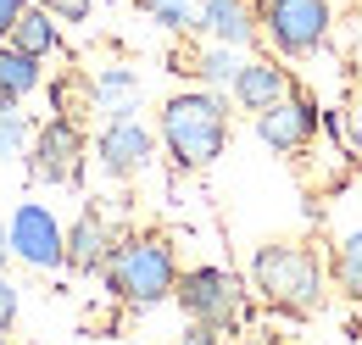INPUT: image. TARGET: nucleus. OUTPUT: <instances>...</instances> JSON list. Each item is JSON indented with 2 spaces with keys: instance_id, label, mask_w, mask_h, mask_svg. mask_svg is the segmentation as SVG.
Listing matches in <instances>:
<instances>
[{
  "instance_id": "f03ea898",
  "label": "nucleus",
  "mask_w": 362,
  "mask_h": 345,
  "mask_svg": "<svg viewBox=\"0 0 362 345\" xmlns=\"http://www.w3.org/2000/svg\"><path fill=\"white\" fill-rule=\"evenodd\" d=\"M106 284L112 296L129 306H162L179 284V262L173 245L162 234H134V240H117L112 257H106Z\"/></svg>"
},
{
  "instance_id": "412c9836",
  "label": "nucleus",
  "mask_w": 362,
  "mask_h": 345,
  "mask_svg": "<svg viewBox=\"0 0 362 345\" xmlns=\"http://www.w3.org/2000/svg\"><path fill=\"white\" fill-rule=\"evenodd\" d=\"M0 329H17V290L6 273H0Z\"/></svg>"
},
{
  "instance_id": "1a4fd4ad",
  "label": "nucleus",
  "mask_w": 362,
  "mask_h": 345,
  "mask_svg": "<svg viewBox=\"0 0 362 345\" xmlns=\"http://www.w3.org/2000/svg\"><path fill=\"white\" fill-rule=\"evenodd\" d=\"M317 134V106L307 100V95H284V100H273V106H262L257 112V139L268 145V151H279V156H296V151H307V139Z\"/></svg>"
},
{
  "instance_id": "b1692460",
  "label": "nucleus",
  "mask_w": 362,
  "mask_h": 345,
  "mask_svg": "<svg viewBox=\"0 0 362 345\" xmlns=\"http://www.w3.org/2000/svg\"><path fill=\"white\" fill-rule=\"evenodd\" d=\"M173 345H218V334H212V329H201V323H189V334L173 340Z\"/></svg>"
},
{
  "instance_id": "ddd939ff",
  "label": "nucleus",
  "mask_w": 362,
  "mask_h": 345,
  "mask_svg": "<svg viewBox=\"0 0 362 345\" xmlns=\"http://www.w3.org/2000/svg\"><path fill=\"white\" fill-rule=\"evenodd\" d=\"M6 45H17L23 56H40V62H45L50 50L62 45V23H56V17H50L45 6L34 0V6H28V11H23L17 23H11V34H6Z\"/></svg>"
},
{
  "instance_id": "a211bd4d",
  "label": "nucleus",
  "mask_w": 362,
  "mask_h": 345,
  "mask_svg": "<svg viewBox=\"0 0 362 345\" xmlns=\"http://www.w3.org/2000/svg\"><path fill=\"white\" fill-rule=\"evenodd\" d=\"M334 279H340V290H346L351 301H362V228L340 240V251H334Z\"/></svg>"
},
{
  "instance_id": "4be33fe9",
  "label": "nucleus",
  "mask_w": 362,
  "mask_h": 345,
  "mask_svg": "<svg viewBox=\"0 0 362 345\" xmlns=\"http://www.w3.org/2000/svg\"><path fill=\"white\" fill-rule=\"evenodd\" d=\"M28 6H34V0H0V40L11 34V23H17V17L28 11Z\"/></svg>"
},
{
  "instance_id": "9b49d317",
  "label": "nucleus",
  "mask_w": 362,
  "mask_h": 345,
  "mask_svg": "<svg viewBox=\"0 0 362 345\" xmlns=\"http://www.w3.org/2000/svg\"><path fill=\"white\" fill-rule=\"evenodd\" d=\"M290 89H296V84H290V73H284L273 56H245V62H240V73H234V84H228V95H234V106H240V112H251V117H257L262 106L284 100Z\"/></svg>"
},
{
  "instance_id": "6ab92c4d",
  "label": "nucleus",
  "mask_w": 362,
  "mask_h": 345,
  "mask_svg": "<svg viewBox=\"0 0 362 345\" xmlns=\"http://www.w3.org/2000/svg\"><path fill=\"white\" fill-rule=\"evenodd\" d=\"M139 6H145L168 34H189V28H195V0H139Z\"/></svg>"
},
{
  "instance_id": "f3484780",
  "label": "nucleus",
  "mask_w": 362,
  "mask_h": 345,
  "mask_svg": "<svg viewBox=\"0 0 362 345\" xmlns=\"http://www.w3.org/2000/svg\"><path fill=\"white\" fill-rule=\"evenodd\" d=\"M17 106L23 100H0V156H28V145H34V123Z\"/></svg>"
},
{
  "instance_id": "aec40b11",
  "label": "nucleus",
  "mask_w": 362,
  "mask_h": 345,
  "mask_svg": "<svg viewBox=\"0 0 362 345\" xmlns=\"http://www.w3.org/2000/svg\"><path fill=\"white\" fill-rule=\"evenodd\" d=\"M50 17L67 28V23H90V11H95V0H40Z\"/></svg>"
},
{
  "instance_id": "20e7f679",
  "label": "nucleus",
  "mask_w": 362,
  "mask_h": 345,
  "mask_svg": "<svg viewBox=\"0 0 362 345\" xmlns=\"http://www.w3.org/2000/svg\"><path fill=\"white\" fill-rule=\"evenodd\" d=\"M257 23H262V40L284 62H301L329 45L334 11H329V0H257Z\"/></svg>"
},
{
  "instance_id": "2eb2a0df",
  "label": "nucleus",
  "mask_w": 362,
  "mask_h": 345,
  "mask_svg": "<svg viewBox=\"0 0 362 345\" xmlns=\"http://www.w3.org/2000/svg\"><path fill=\"white\" fill-rule=\"evenodd\" d=\"M40 56H23L17 45L0 40V100H28L40 89Z\"/></svg>"
},
{
  "instance_id": "f257e3e1",
  "label": "nucleus",
  "mask_w": 362,
  "mask_h": 345,
  "mask_svg": "<svg viewBox=\"0 0 362 345\" xmlns=\"http://www.w3.org/2000/svg\"><path fill=\"white\" fill-rule=\"evenodd\" d=\"M156 134H162L173 168H184V172L212 168L228 145V100L218 89H179V95L162 100Z\"/></svg>"
},
{
  "instance_id": "dca6fc26",
  "label": "nucleus",
  "mask_w": 362,
  "mask_h": 345,
  "mask_svg": "<svg viewBox=\"0 0 362 345\" xmlns=\"http://www.w3.org/2000/svg\"><path fill=\"white\" fill-rule=\"evenodd\" d=\"M240 62H245V56H240L234 45H206V50L195 56V73H201V84H206V89H228V84H234V73H240Z\"/></svg>"
},
{
  "instance_id": "39448f33",
  "label": "nucleus",
  "mask_w": 362,
  "mask_h": 345,
  "mask_svg": "<svg viewBox=\"0 0 362 345\" xmlns=\"http://www.w3.org/2000/svg\"><path fill=\"white\" fill-rule=\"evenodd\" d=\"M173 301L184 306L189 323H201L212 334L240 329V317H245V290H240V279L228 267H189V273H179Z\"/></svg>"
},
{
  "instance_id": "a878e982",
  "label": "nucleus",
  "mask_w": 362,
  "mask_h": 345,
  "mask_svg": "<svg viewBox=\"0 0 362 345\" xmlns=\"http://www.w3.org/2000/svg\"><path fill=\"white\" fill-rule=\"evenodd\" d=\"M0 345H11V340H6V329H0Z\"/></svg>"
},
{
  "instance_id": "393cba45",
  "label": "nucleus",
  "mask_w": 362,
  "mask_h": 345,
  "mask_svg": "<svg viewBox=\"0 0 362 345\" xmlns=\"http://www.w3.org/2000/svg\"><path fill=\"white\" fill-rule=\"evenodd\" d=\"M11 262V228H6V217H0V267Z\"/></svg>"
},
{
  "instance_id": "0eeeda50",
  "label": "nucleus",
  "mask_w": 362,
  "mask_h": 345,
  "mask_svg": "<svg viewBox=\"0 0 362 345\" xmlns=\"http://www.w3.org/2000/svg\"><path fill=\"white\" fill-rule=\"evenodd\" d=\"M84 129L73 117H50L34 129V145H28V172L40 184H78L84 178Z\"/></svg>"
},
{
  "instance_id": "7ed1b4c3",
  "label": "nucleus",
  "mask_w": 362,
  "mask_h": 345,
  "mask_svg": "<svg viewBox=\"0 0 362 345\" xmlns=\"http://www.w3.org/2000/svg\"><path fill=\"white\" fill-rule=\"evenodd\" d=\"M251 284L268 306H284V312H317L323 301V267L307 245H257Z\"/></svg>"
},
{
  "instance_id": "423d86ee",
  "label": "nucleus",
  "mask_w": 362,
  "mask_h": 345,
  "mask_svg": "<svg viewBox=\"0 0 362 345\" xmlns=\"http://www.w3.org/2000/svg\"><path fill=\"white\" fill-rule=\"evenodd\" d=\"M11 228V257L34 273H50V267H67V228L50 217V206L40 201H23L17 212L6 217Z\"/></svg>"
},
{
  "instance_id": "f8f14e48",
  "label": "nucleus",
  "mask_w": 362,
  "mask_h": 345,
  "mask_svg": "<svg viewBox=\"0 0 362 345\" xmlns=\"http://www.w3.org/2000/svg\"><path fill=\"white\" fill-rule=\"evenodd\" d=\"M112 223L100 206H84L78 223L67 228V267L73 273H106V257H112Z\"/></svg>"
},
{
  "instance_id": "4468645a",
  "label": "nucleus",
  "mask_w": 362,
  "mask_h": 345,
  "mask_svg": "<svg viewBox=\"0 0 362 345\" xmlns=\"http://www.w3.org/2000/svg\"><path fill=\"white\" fill-rule=\"evenodd\" d=\"M95 106H100V117L112 123V117H134L139 112V78L129 67H106V73H95Z\"/></svg>"
},
{
  "instance_id": "9d476101",
  "label": "nucleus",
  "mask_w": 362,
  "mask_h": 345,
  "mask_svg": "<svg viewBox=\"0 0 362 345\" xmlns=\"http://www.w3.org/2000/svg\"><path fill=\"white\" fill-rule=\"evenodd\" d=\"M195 34H206L212 45L251 50L257 34H262V23H257L251 0H195Z\"/></svg>"
},
{
  "instance_id": "6e6552de",
  "label": "nucleus",
  "mask_w": 362,
  "mask_h": 345,
  "mask_svg": "<svg viewBox=\"0 0 362 345\" xmlns=\"http://www.w3.org/2000/svg\"><path fill=\"white\" fill-rule=\"evenodd\" d=\"M151 156H156V139L139 117H112L95 139V162L106 178H134V172L151 168Z\"/></svg>"
},
{
  "instance_id": "5701e85b",
  "label": "nucleus",
  "mask_w": 362,
  "mask_h": 345,
  "mask_svg": "<svg viewBox=\"0 0 362 345\" xmlns=\"http://www.w3.org/2000/svg\"><path fill=\"white\" fill-rule=\"evenodd\" d=\"M346 129H351V145L362 151V95L351 100V112H346Z\"/></svg>"
}]
</instances>
